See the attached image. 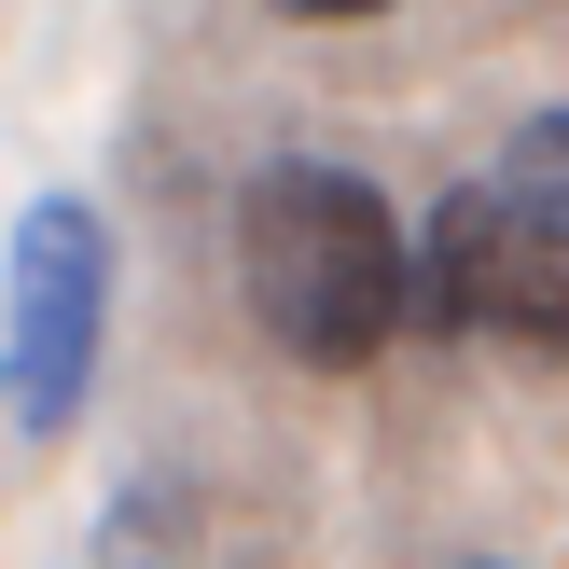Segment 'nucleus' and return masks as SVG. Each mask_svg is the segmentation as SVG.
<instances>
[{
    "instance_id": "7ed1b4c3",
    "label": "nucleus",
    "mask_w": 569,
    "mask_h": 569,
    "mask_svg": "<svg viewBox=\"0 0 569 569\" xmlns=\"http://www.w3.org/2000/svg\"><path fill=\"white\" fill-rule=\"evenodd\" d=\"M417 320L569 361V194H528V181L431 194V222H417Z\"/></svg>"
},
{
    "instance_id": "f03ea898",
    "label": "nucleus",
    "mask_w": 569,
    "mask_h": 569,
    "mask_svg": "<svg viewBox=\"0 0 569 569\" xmlns=\"http://www.w3.org/2000/svg\"><path fill=\"white\" fill-rule=\"evenodd\" d=\"M98 348H111V222L83 194H28L0 250V417L28 445L83 431Z\"/></svg>"
},
{
    "instance_id": "20e7f679",
    "label": "nucleus",
    "mask_w": 569,
    "mask_h": 569,
    "mask_svg": "<svg viewBox=\"0 0 569 569\" xmlns=\"http://www.w3.org/2000/svg\"><path fill=\"white\" fill-rule=\"evenodd\" d=\"M500 181H528V194H569V98H556V111H528V126L500 139Z\"/></svg>"
},
{
    "instance_id": "423d86ee",
    "label": "nucleus",
    "mask_w": 569,
    "mask_h": 569,
    "mask_svg": "<svg viewBox=\"0 0 569 569\" xmlns=\"http://www.w3.org/2000/svg\"><path fill=\"white\" fill-rule=\"evenodd\" d=\"M445 569H500V556H445Z\"/></svg>"
},
{
    "instance_id": "39448f33",
    "label": "nucleus",
    "mask_w": 569,
    "mask_h": 569,
    "mask_svg": "<svg viewBox=\"0 0 569 569\" xmlns=\"http://www.w3.org/2000/svg\"><path fill=\"white\" fill-rule=\"evenodd\" d=\"M278 14H320V28H361V14H389V0H278Z\"/></svg>"
},
{
    "instance_id": "f257e3e1",
    "label": "nucleus",
    "mask_w": 569,
    "mask_h": 569,
    "mask_svg": "<svg viewBox=\"0 0 569 569\" xmlns=\"http://www.w3.org/2000/svg\"><path fill=\"white\" fill-rule=\"evenodd\" d=\"M237 292H250V320L292 361L361 376V361L417 320V222L389 209L361 167L278 153V167H250V194H237Z\"/></svg>"
}]
</instances>
